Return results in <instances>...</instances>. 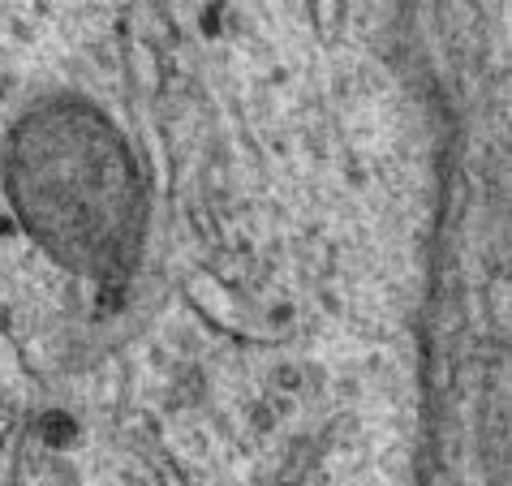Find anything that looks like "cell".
Listing matches in <instances>:
<instances>
[]
</instances>
